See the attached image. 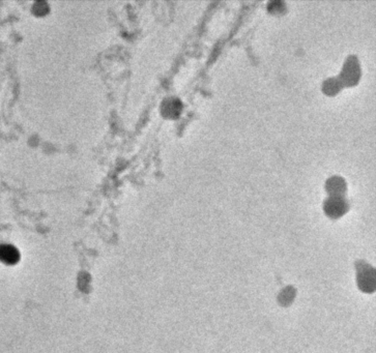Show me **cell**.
I'll use <instances>...</instances> for the list:
<instances>
[{
    "label": "cell",
    "instance_id": "cell-1",
    "mask_svg": "<svg viewBox=\"0 0 376 353\" xmlns=\"http://www.w3.org/2000/svg\"><path fill=\"white\" fill-rule=\"evenodd\" d=\"M355 267L356 283L359 290L365 293H373L375 291V268L362 260L357 261Z\"/></svg>",
    "mask_w": 376,
    "mask_h": 353
},
{
    "label": "cell",
    "instance_id": "cell-2",
    "mask_svg": "<svg viewBox=\"0 0 376 353\" xmlns=\"http://www.w3.org/2000/svg\"><path fill=\"white\" fill-rule=\"evenodd\" d=\"M0 259L9 264L16 263L19 260V253L11 245H3L0 247Z\"/></svg>",
    "mask_w": 376,
    "mask_h": 353
}]
</instances>
